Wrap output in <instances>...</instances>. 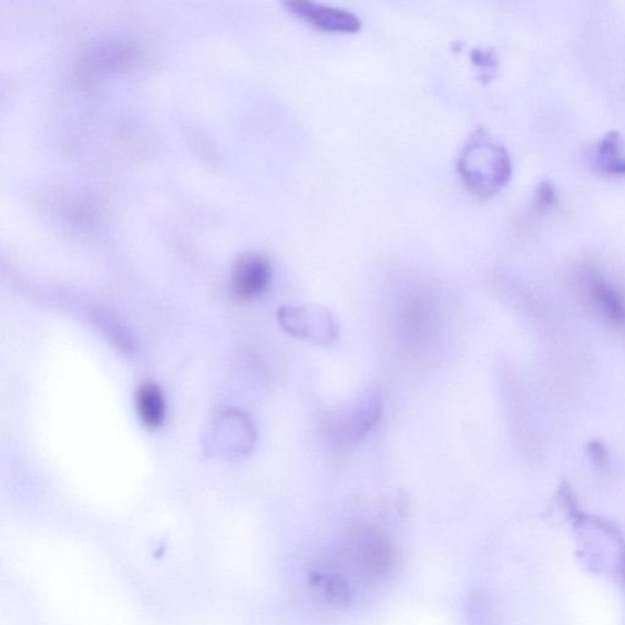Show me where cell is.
Listing matches in <instances>:
<instances>
[{"instance_id": "7", "label": "cell", "mask_w": 625, "mask_h": 625, "mask_svg": "<svg viewBox=\"0 0 625 625\" xmlns=\"http://www.w3.org/2000/svg\"><path fill=\"white\" fill-rule=\"evenodd\" d=\"M359 559L375 574H388L395 564V550L390 541L379 533L369 532L360 541Z\"/></svg>"}, {"instance_id": "10", "label": "cell", "mask_w": 625, "mask_h": 625, "mask_svg": "<svg viewBox=\"0 0 625 625\" xmlns=\"http://www.w3.org/2000/svg\"><path fill=\"white\" fill-rule=\"evenodd\" d=\"M597 164L609 174H625V140L612 134L600 143Z\"/></svg>"}, {"instance_id": "5", "label": "cell", "mask_w": 625, "mask_h": 625, "mask_svg": "<svg viewBox=\"0 0 625 625\" xmlns=\"http://www.w3.org/2000/svg\"><path fill=\"white\" fill-rule=\"evenodd\" d=\"M286 8L295 17L308 22L321 31L335 33H356L362 29V22L359 18L339 8L317 4L312 2H304V0H295V2L286 3Z\"/></svg>"}, {"instance_id": "12", "label": "cell", "mask_w": 625, "mask_h": 625, "mask_svg": "<svg viewBox=\"0 0 625 625\" xmlns=\"http://www.w3.org/2000/svg\"><path fill=\"white\" fill-rule=\"evenodd\" d=\"M472 58L475 65L485 70L484 78H491V72L496 69V58L494 53L477 50L472 53Z\"/></svg>"}, {"instance_id": "6", "label": "cell", "mask_w": 625, "mask_h": 625, "mask_svg": "<svg viewBox=\"0 0 625 625\" xmlns=\"http://www.w3.org/2000/svg\"><path fill=\"white\" fill-rule=\"evenodd\" d=\"M586 284L597 309L608 321L621 326L625 321V305L621 295L597 273H588Z\"/></svg>"}, {"instance_id": "3", "label": "cell", "mask_w": 625, "mask_h": 625, "mask_svg": "<svg viewBox=\"0 0 625 625\" xmlns=\"http://www.w3.org/2000/svg\"><path fill=\"white\" fill-rule=\"evenodd\" d=\"M281 327L295 338L329 345L336 339L338 328L330 312L320 307H285L279 311Z\"/></svg>"}, {"instance_id": "11", "label": "cell", "mask_w": 625, "mask_h": 625, "mask_svg": "<svg viewBox=\"0 0 625 625\" xmlns=\"http://www.w3.org/2000/svg\"><path fill=\"white\" fill-rule=\"evenodd\" d=\"M586 453L588 460L597 468L605 469L609 464V454L606 444L600 440L588 441L586 443Z\"/></svg>"}, {"instance_id": "4", "label": "cell", "mask_w": 625, "mask_h": 625, "mask_svg": "<svg viewBox=\"0 0 625 625\" xmlns=\"http://www.w3.org/2000/svg\"><path fill=\"white\" fill-rule=\"evenodd\" d=\"M271 280L267 258L249 254L239 258L233 273V295L237 303L248 304L266 293Z\"/></svg>"}, {"instance_id": "1", "label": "cell", "mask_w": 625, "mask_h": 625, "mask_svg": "<svg viewBox=\"0 0 625 625\" xmlns=\"http://www.w3.org/2000/svg\"><path fill=\"white\" fill-rule=\"evenodd\" d=\"M459 172L463 183L474 195L490 198L510 182V154L485 130H478L464 144Z\"/></svg>"}, {"instance_id": "2", "label": "cell", "mask_w": 625, "mask_h": 625, "mask_svg": "<svg viewBox=\"0 0 625 625\" xmlns=\"http://www.w3.org/2000/svg\"><path fill=\"white\" fill-rule=\"evenodd\" d=\"M381 413L380 393L367 392L351 407L328 417L327 437L335 447L341 449L354 447L378 424Z\"/></svg>"}, {"instance_id": "13", "label": "cell", "mask_w": 625, "mask_h": 625, "mask_svg": "<svg viewBox=\"0 0 625 625\" xmlns=\"http://www.w3.org/2000/svg\"><path fill=\"white\" fill-rule=\"evenodd\" d=\"M622 567H623V573H624V578H625V552L623 554Z\"/></svg>"}, {"instance_id": "9", "label": "cell", "mask_w": 625, "mask_h": 625, "mask_svg": "<svg viewBox=\"0 0 625 625\" xmlns=\"http://www.w3.org/2000/svg\"><path fill=\"white\" fill-rule=\"evenodd\" d=\"M310 584L336 606L348 605L352 598L350 585L341 576L331 573H312Z\"/></svg>"}, {"instance_id": "8", "label": "cell", "mask_w": 625, "mask_h": 625, "mask_svg": "<svg viewBox=\"0 0 625 625\" xmlns=\"http://www.w3.org/2000/svg\"><path fill=\"white\" fill-rule=\"evenodd\" d=\"M136 408L141 422L148 429L162 426L165 418L163 392L152 383H144L136 393Z\"/></svg>"}]
</instances>
